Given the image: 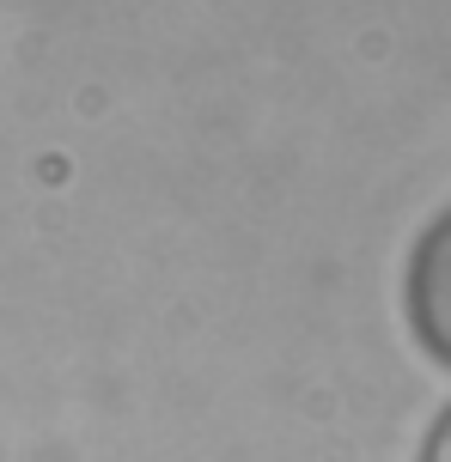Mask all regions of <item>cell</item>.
Returning <instances> with one entry per match:
<instances>
[{"mask_svg": "<svg viewBox=\"0 0 451 462\" xmlns=\"http://www.w3.org/2000/svg\"><path fill=\"white\" fill-rule=\"evenodd\" d=\"M403 304H409V328L421 335V346L451 371V208L421 231V244L409 255Z\"/></svg>", "mask_w": 451, "mask_h": 462, "instance_id": "1", "label": "cell"}, {"mask_svg": "<svg viewBox=\"0 0 451 462\" xmlns=\"http://www.w3.org/2000/svg\"><path fill=\"white\" fill-rule=\"evenodd\" d=\"M421 462H451V408H446L439 420H433L428 444H421Z\"/></svg>", "mask_w": 451, "mask_h": 462, "instance_id": "2", "label": "cell"}]
</instances>
